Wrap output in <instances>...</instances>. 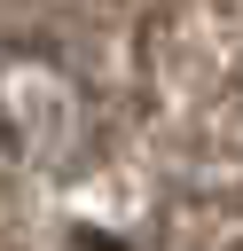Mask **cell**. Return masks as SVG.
<instances>
[{"mask_svg": "<svg viewBox=\"0 0 243 251\" xmlns=\"http://www.w3.org/2000/svg\"><path fill=\"white\" fill-rule=\"evenodd\" d=\"M78 126H86V102L55 55H31V47L0 55V133L24 157H63Z\"/></svg>", "mask_w": 243, "mask_h": 251, "instance_id": "cell-1", "label": "cell"}, {"mask_svg": "<svg viewBox=\"0 0 243 251\" xmlns=\"http://www.w3.org/2000/svg\"><path fill=\"white\" fill-rule=\"evenodd\" d=\"M227 251H243V243H227Z\"/></svg>", "mask_w": 243, "mask_h": 251, "instance_id": "cell-2", "label": "cell"}]
</instances>
